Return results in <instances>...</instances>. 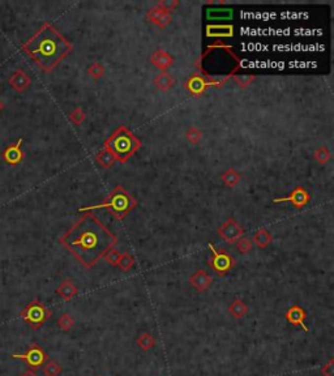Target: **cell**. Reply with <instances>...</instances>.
<instances>
[{
  "label": "cell",
  "mask_w": 334,
  "mask_h": 376,
  "mask_svg": "<svg viewBox=\"0 0 334 376\" xmlns=\"http://www.w3.org/2000/svg\"><path fill=\"white\" fill-rule=\"evenodd\" d=\"M118 242V237L92 213L80 217L60 238V243L85 268L94 267Z\"/></svg>",
  "instance_id": "1"
},
{
  "label": "cell",
  "mask_w": 334,
  "mask_h": 376,
  "mask_svg": "<svg viewBox=\"0 0 334 376\" xmlns=\"http://www.w3.org/2000/svg\"><path fill=\"white\" fill-rule=\"evenodd\" d=\"M26 52L45 72L52 71L73 50L67 38L50 23H43L33 37L23 45Z\"/></svg>",
  "instance_id": "2"
},
{
  "label": "cell",
  "mask_w": 334,
  "mask_h": 376,
  "mask_svg": "<svg viewBox=\"0 0 334 376\" xmlns=\"http://www.w3.org/2000/svg\"><path fill=\"white\" fill-rule=\"evenodd\" d=\"M141 146V141L137 136L132 134L126 126L118 127L111 136L104 141L103 148L112 153L116 161L127 162Z\"/></svg>",
  "instance_id": "3"
},
{
  "label": "cell",
  "mask_w": 334,
  "mask_h": 376,
  "mask_svg": "<svg viewBox=\"0 0 334 376\" xmlns=\"http://www.w3.org/2000/svg\"><path fill=\"white\" fill-rule=\"evenodd\" d=\"M136 206H137V201L132 198V195H131L126 188H123L122 186H115V188L108 194V196L104 199L102 204L81 208L80 209V212L90 210V209L104 208L107 209L108 212L111 213L115 218L123 220V218H124L127 214H130Z\"/></svg>",
  "instance_id": "4"
},
{
  "label": "cell",
  "mask_w": 334,
  "mask_h": 376,
  "mask_svg": "<svg viewBox=\"0 0 334 376\" xmlns=\"http://www.w3.org/2000/svg\"><path fill=\"white\" fill-rule=\"evenodd\" d=\"M20 316L23 317V320L26 321L33 329H38L50 319L51 311L43 303H41L39 299L35 298L21 311Z\"/></svg>",
  "instance_id": "5"
},
{
  "label": "cell",
  "mask_w": 334,
  "mask_h": 376,
  "mask_svg": "<svg viewBox=\"0 0 334 376\" xmlns=\"http://www.w3.org/2000/svg\"><path fill=\"white\" fill-rule=\"evenodd\" d=\"M209 250L212 251V257L209 259L208 265L215 272L218 277H223L229 274L236 264L234 256L226 252L225 250H218L213 246L212 243L208 244Z\"/></svg>",
  "instance_id": "6"
},
{
  "label": "cell",
  "mask_w": 334,
  "mask_h": 376,
  "mask_svg": "<svg viewBox=\"0 0 334 376\" xmlns=\"http://www.w3.org/2000/svg\"><path fill=\"white\" fill-rule=\"evenodd\" d=\"M229 77H223V78H213L208 75L201 76L199 73H195V75L191 76L186 82V89L190 92L192 96L195 97H199L201 94L204 93L206 88L209 86H215V88H218V86L223 85V82L226 81Z\"/></svg>",
  "instance_id": "7"
},
{
  "label": "cell",
  "mask_w": 334,
  "mask_h": 376,
  "mask_svg": "<svg viewBox=\"0 0 334 376\" xmlns=\"http://www.w3.org/2000/svg\"><path fill=\"white\" fill-rule=\"evenodd\" d=\"M12 358H15V359H21V361L25 362L26 365L29 366L32 370H38L48 361L47 353H46V351L43 350L39 345H37V343L30 345V347L28 349L26 353L12 354Z\"/></svg>",
  "instance_id": "8"
},
{
  "label": "cell",
  "mask_w": 334,
  "mask_h": 376,
  "mask_svg": "<svg viewBox=\"0 0 334 376\" xmlns=\"http://www.w3.org/2000/svg\"><path fill=\"white\" fill-rule=\"evenodd\" d=\"M244 229L243 226L235 221V218H229V220L218 229V235L227 243L238 242L239 239L244 235Z\"/></svg>",
  "instance_id": "9"
},
{
  "label": "cell",
  "mask_w": 334,
  "mask_h": 376,
  "mask_svg": "<svg viewBox=\"0 0 334 376\" xmlns=\"http://www.w3.org/2000/svg\"><path fill=\"white\" fill-rule=\"evenodd\" d=\"M274 203H291L297 208H303L309 203V194L305 188L298 186L286 198L274 199Z\"/></svg>",
  "instance_id": "10"
},
{
  "label": "cell",
  "mask_w": 334,
  "mask_h": 376,
  "mask_svg": "<svg viewBox=\"0 0 334 376\" xmlns=\"http://www.w3.org/2000/svg\"><path fill=\"white\" fill-rule=\"evenodd\" d=\"M285 317H286V320L289 321L290 324L299 325V327H301L304 329V332H307V333L309 332L308 327L305 325L307 312H305V309L303 308V307H301V306H291V307L287 309V312L285 313Z\"/></svg>",
  "instance_id": "11"
},
{
  "label": "cell",
  "mask_w": 334,
  "mask_h": 376,
  "mask_svg": "<svg viewBox=\"0 0 334 376\" xmlns=\"http://www.w3.org/2000/svg\"><path fill=\"white\" fill-rule=\"evenodd\" d=\"M146 19L150 21L152 24L157 25L161 29H165L167 25H170V23L172 21V17L168 12H165L162 9L157 7L150 8L148 12H146Z\"/></svg>",
  "instance_id": "12"
},
{
  "label": "cell",
  "mask_w": 334,
  "mask_h": 376,
  "mask_svg": "<svg viewBox=\"0 0 334 376\" xmlns=\"http://www.w3.org/2000/svg\"><path fill=\"white\" fill-rule=\"evenodd\" d=\"M21 145H23V138H19L16 144H11V145L5 148V150L3 152V158L7 164L19 165L24 160Z\"/></svg>",
  "instance_id": "13"
},
{
  "label": "cell",
  "mask_w": 334,
  "mask_h": 376,
  "mask_svg": "<svg viewBox=\"0 0 334 376\" xmlns=\"http://www.w3.org/2000/svg\"><path fill=\"white\" fill-rule=\"evenodd\" d=\"M8 82H9V85L16 90V92H20V93H23L25 92L28 88L32 84V80L28 75H26L25 72L23 69H16L9 78H8Z\"/></svg>",
  "instance_id": "14"
},
{
  "label": "cell",
  "mask_w": 334,
  "mask_h": 376,
  "mask_svg": "<svg viewBox=\"0 0 334 376\" xmlns=\"http://www.w3.org/2000/svg\"><path fill=\"white\" fill-rule=\"evenodd\" d=\"M188 282L192 285L196 290L206 291L213 282L212 276L205 271H197L188 278Z\"/></svg>",
  "instance_id": "15"
},
{
  "label": "cell",
  "mask_w": 334,
  "mask_h": 376,
  "mask_svg": "<svg viewBox=\"0 0 334 376\" xmlns=\"http://www.w3.org/2000/svg\"><path fill=\"white\" fill-rule=\"evenodd\" d=\"M150 62L154 67L166 71L167 68H170L174 64V58L165 50H156L150 56Z\"/></svg>",
  "instance_id": "16"
},
{
  "label": "cell",
  "mask_w": 334,
  "mask_h": 376,
  "mask_svg": "<svg viewBox=\"0 0 334 376\" xmlns=\"http://www.w3.org/2000/svg\"><path fill=\"white\" fill-rule=\"evenodd\" d=\"M77 286L74 285L73 281H71V279H64L63 282L60 283L58 289H56V294L66 302H69L71 299H73L77 295Z\"/></svg>",
  "instance_id": "17"
},
{
  "label": "cell",
  "mask_w": 334,
  "mask_h": 376,
  "mask_svg": "<svg viewBox=\"0 0 334 376\" xmlns=\"http://www.w3.org/2000/svg\"><path fill=\"white\" fill-rule=\"evenodd\" d=\"M154 84L162 92H167V90H170L175 84L174 77L170 75V73H167L166 71H162L161 73L157 75V77L154 78Z\"/></svg>",
  "instance_id": "18"
},
{
  "label": "cell",
  "mask_w": 334,
  "mask_h": 376,
  "mask_svg": "<svg viewBox=\"0 0 334 376\" xmlns=\"http://www.w3.org/2000/svg\"><path fill=\"white\" fill-rule=\"evenodd\" d=\"M271 242H273V237L265 229L257 230L252 238V243H255L259 248H267Z\"/></svg>",
  "instance_id": "19"
},
{
  "label": "cell",
  "mask_w": 334,
  "mask_h": 376,
  "mask_svg": "<svg viewBox=\"0 0 334 376\" xmlns=\"http://www.w3.org/2000/svg\"><path fill=\"white\" fill-rule=\"evenodd\" d=\"M208 37H231L234 28L231 25H210L208 26Z\"/></svg>",
  "instance_id": "20"
},
{
  "label": "cell",
  "mask_w": 334,
  "mask_h": 376,
  "mask_svg": "<svg viewBox=\"0 0 334 376\" xmlns=\"http://www.w3.org/2000/svg\"><path fill=\"white\" fill-rule=\"evenodd\" d=\"M229 312L231 316H234L235 319H241L244 317L248 312V307L241 299H235L230 306H229Z\"/></svg>",
  "instance_id": "21"
},
{
  "label": "cell",
  "mask_w": 334,
  "mask_h": 376,
  "mask_svg": "<svg viewBox=\"0 0 334 376\" xmlns=\"http://www.w3.org/2000/svg\"><path fill=\"white\" fill-rule=\"evenodd\" d=\"M240 179H241L240 172H238L235 169L233 168L227 169L226 171L223 172L222 175H221V180H222L227 187H230V188L236 186V184L240 182Z\"/></svg>",
  "instance_id": "22"
},
{
  "label": "cell",
  "mask_w": 334,
  "mask_h": 376,
  "mask_svg": "<svg viewBox=\"0 0 334 376\" xmlns=\"http://www.w3.org/2000/svg\"><path fill=\"white\" fill-rule=\"evenodd\" d=\"M96 161L98 162V164L102 166V168H112L114 166V164H115V157L112 156V153L110 152V150H107L106 148H103V149L100 150L98 154L96 156Z\"/></svg>",
  "instance_id": "23"
},
{
  "label": "cell",
  "mask_w": 334,
  "mask_h": 376,
  "mask_svg": "<svg viewBox=\"0 0 334 376\" xmlns=\"http://www.w3.org/2000/svg\"><path fill=\"white\" fill-rule=\"evenodd\" d=\"M136 343H137L140 349H142L144 351H148L156 346V340H154V337L150 333H141L137 337V340H136Z\"/></svg>",
  "instance_id": "24"
},
{
  "label": "cell",
  "mask_w": 334,
  "mask_h": 376,
  "mask_svg": "<svg viewBox=\"0 0 334 376\" xmlns=\"http://www.w3.org/2000/svg\"><path fill=\"white\" fill-rule=\"evenodd\" d=\"M42 371H43L45 376H59L62 374V371H63V369H62V366L58 362L47 361L43 365Z\"/></svg>",
  "instance_id": "25"
},
{
  "label": "cell",
  "mask_w": 334,
  "mask_h": 376,
  "mask_svg": "<svg viewBox=\"0 0 334 376\" xmlns=\"http://www.w3.org/2000/svg\"><path fill=\"white\" fill-rule=\"evenodd\" d=\"M331 150L328 149L327 146H319V148L315 150V153H313V158H315L320 165L328 164L329 160H331Z\"/></svg>",
  "instance_id": "26"
},
{
  "label": "cell",
  "mask_w": 334,
  "mask_h": 376,
  "mask_svg": "<svg viewBox=\"0 0 334 376\" xmlns=\"http://www.w3.org/2000/svg\"><path fill=\"white\" fill-rule=\"evenodd\" d=\"M134 265V259L132 255H130L128 252H124L120 255V259L118 261V265L116 267H119L122 269L123 272H128L131 271V268Z\"/></svg>",
  "instance_id": "27"
},
{
  "label": "cell",
  "mask_w": 334,
  "mask_h": 376,
  "mask_svg": "<svg viewBox=\"0 0 334 376\" xmlns=\"http://www.w3.org/2000/svg\"><path fill=\"white\" fill-rule=\"evenodd\" d=\"M186 138L192 145H196V144H199V142L201 141V138H202V132H201L199 128H196V127H190L188 131L186 132Z\"/></svg>",
  "instance_id": "28"
},
{
  "label": "cell",
  "mask_w": 334,
  "mask_h": 376,
  "mask_svg": "<svg viewBox=\"0 0 334 376\" xmlns=\"http://www.w3.org/2000/svg\"><path fill=\"white\" fill-rule=\"evenodd\" d=\"M88 73H89L90 77L94 78V80H100V78L104 75V67L100 63H98V62L92 63L89 67H88Z\"/></svg>",
  "instance_id": "29"
},
{
  "label": "cell",
  "mask_w": 334,
  "mask_h": 376,
  "mask_svg": "<svg viewBox=\"0 0 334 376\" xmlns=\"http://www.w3.org/2000/svg\"><path fill=\"white\" fill-rule=\"evenodd\" d=\"M58 325H59V328L62 331L68 332L74 325V319L69 313H63V315L58 319Z\"/></svg>",
  "instance_id": "30"
},
{
  "label": "cell",
  "mask_w": 334,
  "mask_h": 376,
  "mask_svg": "<svg viewBox=\"0 0 334 376\" xmlns=\"http://www.w3.org/2000/svg\"><path fill=\"white\" fill-rule=\"evenodd\" d=\"M252 248H253V243L251 239L240 238L238 242H236V250H238L240 253H243V255L251 252Z\"/></svg>",
  "instance_id": "31"
},
{
  "label": "cell",
  "mask_w": 334,
  "mask_h": 376,
  "mask_svg": "<svg viewBox=\"0 0 334 376\" xmlns=\"http://www.w3.org/2000/svg\"><path fill=\"white\" fill-rule=\"evenodd\" d=\"M179 1L178 0H161V1H158L157 3L156 7L157 8H160V9H162V11L165 12H172L175 9V8H178L179 7Z\"/></svg>",
  "instance_id": "32"
},
{
  "label": "cell",
  "mask_w": 334,
  "mask_h": 376,
  "mask_svg": "<svg viewBox=\"0 0 334 376\" xmlns=\"http://www.w3.org/2000/svg\"><path fill=\"white\" fill-rule=\"evenodd\" d=\"M120 255L122 253L119 252V251H116L114 250V248H111L110 251H107V252L104 253V260L107 261L108 264L112 265V267H116L118 265V261H119L120 259Z\"/></svg>",
  "instance_id": "33"
},
{
  "label": "cell",
  "mask_w": 334,
  "mask_h": 376,
  "mask_svg": "<svg viewBox=\"0 0 334 376\" xmlns=\"http://www.w3.org/2000/svg\"><path fill=\"white\" fill-rule=\"evenodd\" d=\"M69 119H71V122H73L76 126H80V124H82V122L85 120V112L80 107L74 108L71 115H69Z\"/></svg>",
  "instance_id": "34"
},
{
  "label": "cell",
  "mask_w": 334,
  "mask_h": 376,
  "mask_svg": "<svg viewBox=\"0 0 334 376\" xmlns=\"http://www.w3.org/2000/svg\"><path fill=\"white\" fill-rule=\"evenodd\" d=\"M233 78L235 80V82L238 84L240 88H245V86H248L251 82L255 80V76L252 75H234L233 76Z\"/></svg>",
  "instance_id": "35"
},
{
  "label": "cell",
  "mask_w": 334,
  "mask_h": 376,
  "mask_svg": "<svg viewBox=\"0 0 334 376\" xmlns=\"http://www.w3.org/2000/svg\"><path fill=\"white\" fill-rule=\"evenodd\" d=\"M321 375L334 376V359H331L327 365H324V367L321 369Z\"/></svg>",
  "instance_id": "36"
},
{
  "label": "cell",
  "mask_w": 334,
  "mask_h": 376,
  "mask_svg": "<svg viewBox=\"0 0 334 376\" xmlns=\"http://www.w3.org/2000/svg\"><path fill=\"white\" fill-rule=\"evenodd\" d=\"M21 376H38V375L35 373H34V371L29 370V371H26V373H24Z\"/></svg>",
  "instance_id": "37"
},
{
  "label": "cell",
  "mask_w": 334,
  "mask_h": 376,
  "mask_svg": "<svg viewBox=\"0 0 334 376\" xmlns=\"http://www.w3.org/2000/svg\"><path fill=\"white\" fill-rule=\"evenodd\" d=\"M3 107H4V103H3V102H1V101H0V111L3 110Z\"/></svg>",
  "instance_id": "38"
}]
</instances>
